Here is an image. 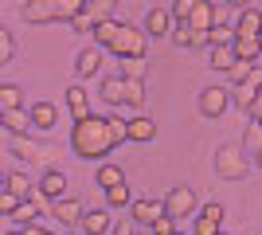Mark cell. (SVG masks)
<instances>
[{"mask_svg": "<svg viewBox=\"0 0 262 235\" xmlns=\"http://www.w3.org/2000/svg\"><path fill=\"white\" fill-rule=\"evenodd\" d=\"M231 106V87H208L200 90V114L204 118H223Z\"/></svg>", "mask_w": 262, "mask_h": 235, "instance_id": "6", "label": "cell"}, {"mask_svg": "<svg viewBox=\"0 0 262 235\" xmlns=\"http://www.w3.org/2000/svg\"><path fill=\"white\" fill-rule=\"evenodd\" d=\"M145 47H149V32H145V28H133V24H121V32L114 35V44H110L106 51L118 55V59H145Z\"/></svg>", "mask_w": 262, "mask_h": 235, "instance_id": "2", "label": "cell"}, {"mask_svg": "<svg viewBox=\"0 0 262 235\" xmlns=\"http://www.w3.org/2000/svg\"><path fill=\"white\" fill-rule=\"evenodd\" d=\"M161 216H164V204H157V200H133L129 204V220L137 227H153Z\"/></svg>", "mask_w": 262, "mask_h": 235, "instance_id": "12", "label": "cell"}, {"mask_svg": "<svg viewBox=\"0 0 262 235\" xmlns=\"http://www.w3.org/2000/svg\"><path fill=\"white\" fill-rule=\"evenodd\" d=\"M71 28H75V32H94V28H98V16H94L90 8H82L75 20H71Z\"/></svg>", "mask_w": 262, "mask_h": 235, "instance_id": "34", "label": "cell"}, {"mask_svg": "<svg viewBox=\"0 0 262 235\" xmlns=\"http://www.w3.org/2000/svg\"><path fill=\"white\" fill-rule=\"evenodd\" d=\"M176 224H180V220H176V216H168V212H164L161 220H157V224L149 227V231H153V235H172V231H180V227H176Z\"/></svg>", "mask_w": 262, "mask_h": 235, "instance_id": "40", "label": "cell"}, {"mask_svg": "<svg viewBox=\"0 0 262 235\" xmlns=\"http://www.w3.org/2000/svg\"><path fill=\"white\" fill-rule=\"evenodd\" d=\"M28 114H32V125H35V130H43V134L55 130V122H59V106H55V102H32V110H28Z\"/></svg>", "mask_w": 262, "mask_h": 235, "instance_id": "14", "label": "cell"}, {"mask_svg": "<svg viewBox=\"0 0 262 235\" xmlns=\"http://www.w3.org/2000/svg\"><path fill=\"white\" fill-rule=\"evenodd\" d=\"M129 235H153V231H149V227H133Z\"/></svg>", "mask_w": 262, "mask_h": 235, "instance_id": "44", "label": "cell"}, {"mask_svg": "<svg viewBox=\"0 0 262 235\" xmlns=\"http://www.w3.org/2000/svg\"><path fill=\"white\" fill-rule=\"evenodd\" d=\"M219 235H227V231H219Z\"/></svg>", "mask_w": 262, "mask_h": 235, "instance_id": "48", "label": "cell"}, {"mask_svg": "<svg viewBox=\"0 0 262 235\" xmlns=\"http://www.w3.org/2000/svg\"><path fill=\"white\" fill-rule=\"evenodd\" d=\"M4 188L16 192L20 200H32V196H39V184H32L24 173H8V177H4Z\"/></svg>", "mask_w": 262, "mask_h": 235, "instance_id": "23", "label": "cell"}, {"mask_svg": "<svg viewBox=\"0 0 262 235\" xmlns=\"http://www.w3.org/2000/svg\"><path fill=\"white\" fill-rule=\"evenodd\" d=\"M133 204V192H129V180L125 184H118V188L106 192V208H129Z\"/></svg>", "mask_w": 262, "mask_h": 235, "instance_id": "31", "label": "cell"}, {"mask_svg": "<svg viewBox=\"0 0 262 235\" xmlns=\"http://www.w3.org/2000/svg\"><path fill=\"white\" fill-rule=\"evenodd\" d=\"M94 184H98L102 192L118 188V184H125V168L110 165V161H102V165H98V173H94Z\"/></svg>", "mask_w": 262, "mask_h": 235, "instance_id": "19", "label": "cell"}, {"mask_svg": "<svg viewBox=\"0 0 262 235\" xmlns=\"http://www.w3.org/2000/svg\"><path fill=\"white\" fill-rule=\"evenodd\" d=\"M262 94V67H254L247 78H239V82H231V102L239 106L243 114H251L254 98Z\"/></svg>", "mask_w": 262, "mask_h": 235, "instance_id": "4", "label": "cell"}, {"mask_svg": "<svg viewBox=\"0 0 262 235\" xmlns=\"http://www.w3.org/2000/svg\"><path fill=\"white\" fill-rule=\"evenodd\" d=\"M35 184H39V196H43V200H63L67 196V184H71V177H67L63 168H43V177L35 180Z\"/></svg>", "mask_w": 262, "mask_h": 235, "instance_id": "7", "label": "cell"}, {"mask_svg": "<svg viewBox=\"0 0 262 235\" xmlns=\"http://www.w3.org/2000/svg\"><path fill=\"white\" fill-rule=\"evenodd\" d=\"M121 78H145V59H118Z\"/></svg>", "mask_w": 262, "mask_h": 235, "instance_id": "37", "label": "cell"}, {"mask_svg": "<svg viewBox=\"0 0 262 235\" xmlns=\"http://www.w3.org/2000/svg\"><path fill=\"white\" fill-rule=\"evenodd\" d=\"M86 8V0H55V20H63V24H71L78 16V12Z\"/></svg>", "mask_w": 262, "mask_h": 235, "instance_id": "29", "label": "cell"}, {"mask_svg": "<svg viewBox=\"0 0 262 235\" xmlns=\"http://www.w3.org/2000/svg\"><path fill=\"white\" fill-rule=\"evenodd\" d=\"M12 59H16V39L8 28H0V63H12Z\"/></svg>", "mask_w": 262, "mask_h": 235, "instance_id": "35", "label": "cell"}, {"mask_svg": "<svg viewBox=\"0 0 262 235\" xmlns=\"http://www.w3.org/2000/svg\"><path fill=\"white\" fill-rule=\"evenodd\" d=\"M24 20L28 24H55V0H28L24 4Z\"/></svg>", "mask_w": 262, "mask_h": 235, "instance_id": "15", "label": "cell"}, {"mask_svg": "<svg viewBox=\"0 0 262 235\" xmlns=\"http://www.w3.org/2000/svg\"><path fill=\"white\" fill-rule=\"evenodd\" d=\"M172 235H192V231H172Z\"/></svg>", "mask_w": 262, "mask_h": 235, "instance_id": "47", "label": "cell"}, {"mask_svg": "<svg viewBox=\"0 0 262 235\" xmlns=\"http://www.w3.org/2000/svg\"><path fill=\"white\" fill-rule=\"evenodd\" d=\"M219 231H223L219 220H211V216H204V212L192 216V235H219Z\"/></svg>", "mask_w": 262, "mask_h": 235, "instance_id": "30", "label": "cell"}, {"mask_svg": "<svg viewBox=\"0 0 262 235\" xmlns=\"http://www.w3.org/2000/svg\"><path fill=\"white\" fill-rule=\"evenodd\" d=\"M39 212H43V208H39V196H32V200H24L20 208H16V216H12V220H16L20 227H32L35 220H39Z\"/></svg>", "mask_w": 262, "mask_h": 235, "instance_id": "25", "label": "cell"}, {"mask_svg": "<svg viewBox=\"0 0 262 235\" xmlns=\"http://www.w3.org/2000/svg\"><path fill=\"white\" fill-rule=\"evenodd\" d=\"M118 32H121V20H114V16H110V20H102L98 28H94V44H98V47H110Z\"/></svg>", "mask_w": 262, "mask_h": 235, "instance_id": "28", "label": "cell"}, {"mask_svg": "<svg viewBox=\"0 0 262 235\" xmlns=\"http://www.w3.org/2000/svg\"><path fill=\"white\" fill-rule=\"evenodd\" d=\"M196 4H200V0H176V4H172V16H176V24H188V20H192Z\"/></svg>", "mask_w": 262, "mask_h": 235, "instance_id": "39", "label": "cell"}, {"mask_svg": "<svg viewBox=\"0 0 262 235\" xmlns=\"http://www.w3.org/2000/svg\"><path fill=\"white\" fill-rule=\"evenodd\" d=\"M251 118H254V122H262V94L254 98V106H251Z\"/></svg>", "mask_w": 262, "mask_h": 235, "instance_id": "42", "label": "cell"}, {"mask_svg": "<svg viewBox=\"0 0 262 235\" xmlns=\"http://www.w3.org/2000/svg\"><path fill=\"white\" fill-rule=\"evenodd\" d=\"M168 39H172L176 47H196V28H192V24H176Z\"/></svg>", "mask_w": 262, "mask_h": 235, "instance_id": "32", "label": "cell"}, {"mask_svg": "<svg viewBox=\"0 0 262 235\" xmlns=\"http://www.w3.org/2000/svg\"><path fill=\"white\" fill-rule=\"evenodd\" d=\"M4 235H28V231H24V227H12V231H4Z\"/></svg>", "mask_w": 262, "mask_h": 235, "instance_id": "45", "label": "cell"}, {"mask_svg": "<svg viewBox=\"0 0 262 235\" xmlns=\"http://www.w3.org/2000/svg\"><path fill=\"white\" fill-rule=\"evenodd\" d=\"M0 125H4L8 134H32L35 130L32 114H24V110H0Z\"/></svg>", "mask_w": 262, "mask_h": 235, "instance_id": "20", "label": "cell"}, {"mask_svg": "<svg viewBox=\"0 0 262 235\" xmlns=\"http://www.w3.org/2000/svg\"><path fill=\"white\" fill-rule=\"evenodd\" d=\"M164 212L168 216H176V220H188V216H196L200 212V200H196V192L188 188V184H176L168 196H164Z\"/></svg>", "mask_w": 262, "mask_h": 235, "instance_id": "5", "label": "cell"}, {"mask_svg": "<svg viewBox=\"0 0 262 235\" xmlns=\"http://www.w3.org/2000/svg\"><path fill=\"white\" fill-rule=\"evenodd\" d=\"M254 165H258V168H262V149H258V153H254Z\"/></svg>", "mask_w": 262, "mask_h": 235, "instance_id": "46", "label": "cell"}, {"mask_svg": "<svg viewBox=\"0 0 262 235\" xmlns=\"http://www.w3.org/2000/svg\"><path fill=\"white\" fill-rule=\"evenodd\" d=\"M125 118H114V114H90L82 122L71 125V149L75 157L82 161H106L121 141H129L125 137Z\"/></svg>", "mask_w": 262, "mask_h": 235, "instance_id": "1", "label": "cell"}, {"mask_svg": "<svg viewBox=\"0 0 262 235\" xmlns=\"http://www.w3.org/2000/svg\"><path fill=\"white\" fill-rule=\"evenodd\" d=\"M172 28H176L172 8H149V12H145V32L153 35V39H164V35H172Z\"/></svg>", "mask_w": 262, "mask_h": 235, "instance_id": "9", "label": "cell"}, {"mask_svg": "<svg viewBox=\"0 0 262 235\" xmlns=\"http://www.w3.org/2000/svg\"><path fill=\"white\" fill-rule=\"evenodd\" d=\"M67 114L75 118V122H82V118H90V98L82 87H67Z\"/></svg>", "mask_w": 262, "mask_h": 235, "instance_id": "16", "label": "cell"}, {"mask_svg": "<svg viewBox=\"0 0 262 235\" xmlns=\"http://www.w3.org/2000/svg\"><path fill=\"white\" fill-rule=\"evenodd\" d=\"M102 102L106 106H125V78L121 75H110V78H102Z\"/></svg>", "mask_w": 262, "mask_h": 235, "instance_id": "17", "label": "cell"}, {"mask_svg": "<svg viewBox=\"0 0 262 235\" xmlns=\"http://www.w3.org/2000/svg\"><path fill=\"white\" fill-rule=\"evenodd\" d=\"M243 145L251 149V157H254V153L262 149V122H254V118H251V125H247V134H243Z\"/></svg>", "mask_w": 262, "mask_h": 235, "instance_id": "33", "label": "cell"}, {"mask_svg": "<svg viewBox=\"0 0 262 235\" xmlns=\"http://www.w3.org/2000/svg\"><path fill=\"white\" fill-rule=\"evenodd\" d=\"M20 196L16 192H8V188H0V216H16V208H20Z\"/></svg>", "mask_w": 262, "mask_h": 235, "instance_id": "38", "label": "cell"}, {"mask_svg": "<svg viewBox=\"0 0 262 235\" xmlns=\"http://www.w3.org/2000/svg\"><path fill=\"white\" fill-rule=\"evenodd\" d=\"M125 137H129V141H153V137H157V122H153V118H129Z\"/></svg>", "mask_w": 262, "mask_h": 235, "instance_id": "24", "label": "cell"}, {"mask_svg": "<svg viewBox=\"0 0 262 235\" xmlns=\"http://www.w3.org/2000/svg\"><path fill=\"white\" fill-rule=\"evenodd\" d=\"M47 149H51V145L28 141V134H12V153L20 157V161H32V165H39V161H47Z\"/></svg>", "mask_w": 262, "mask_h": 235, "instance_id": "11", "label": "cell"}, {"mask_svg": "<svg viewBox=\"0 0 262 235\" xmlns=\"http://www.w3.org/2000/svg\"><path fill=\"white\" fill-rule=\"evenodd\" d=\"M251 173V161H247V153L235 145H219L215 149V177L219 180H243Z\"/></svg>", "mask_w": 262, "mask_h": 235, "instance_id": "3", "label": "cell"}, {"mask_svg": "<svg viewBox=\"0 0 262 235\" xmlns=\"http://www.w3.org/2000/svg\"><path fill=\"white\" fill-rule=\"evenodd\" d=\"M82 216H86V208L78 200H71V196H63V200H51V220L63 227H78L82 224Z\"/></svg>", "mask_w": 262, "mask_h": 235, "instance_id": "8", "label": "cell"}, {"mask_svg": "<svg viewBox=\"0 0 262 235\" xmlns=\"http://www.w3.org/2000/svg\"><path fill=\"white\" fill-rule=\"evenodd\" d=\"M200 212H204V216H211V220H219V224H223V216H227V208H223V204H204V208H200Z\"/></svg>", "mask_w": 262, "mask_h": 235, "instance_id": "41", "label": "cell"}, {"mask_svg": "<svg viewBox=\"0 0 262 235\" xmlns=\"http://www.w3.org/2000/svg\"><path fill=\"white\" fill-rule=\"evenodd\" d=\"M235 35H239V39H254V35H262V12L258 8H243L239 20H235Z\"/></svg>", "mask_w": 262, "mask_h": 235, "instance_id": "13", "label": "cell"}, {"mask_svg": "<svg viewBox=\"0 0 262 235\" xmlns=\"http://www.w3.org/2000/svg\"><path fill=\"white\" fill-rule=\"evenodd\" d=\"M125 106L129 110L145 106V78H125Z\"/></svg>", "mask_w": 262, "mask_h": 235, "instance_id": "26", "label": "cell"}, {"mask_svg": "<svg viewBox=\"0 0 262 235\" xmlns=\"http://www.w3.org/2000/svg\"><path fill=\"white\" fill-rule=\"evenodd\" d=\"M227 4H231V8H239V12H243V8H251V0H227Z\"/></svg>", "mask_w": 262, "mask_h": 235, "instance_id": "43", "label": "cell"}, {"mask_svg": "<svg viewBox=\"0 0 262 235\" xmlns=\"http://www.w3.org/2000/svg\"><path fill=\"white\" fill-rule=\"evenodd\" d=\"M102 51H106V47H98V44H94V47H86V51H78V59H75V71H78L82 78H90L94 71L102 67Z\"/></svg>", "mask_w": 262, "mask_h": 235, "instance_id": "22", "label": "cell"}, {"mask_svg": "<svg viewBox=\"0 0 262 235\" xmlns=\"http://www.w3.org/2000/svg\"><path fill=\"white\" fill-rule=\"evenodd\" d=\"M86 8L94 12V16H98V24H102V20H110V16H114L118 0H86Z\"/></svg>", "mask_w": 262, "mask_h": 235, "instance_id": "36", "label": "cell"}, {"mask_svg": "<svg viewBox=\"0 0 262 235\" xmlns=\"http://www.w3.org/2000/svg\"><path fill=\"white\" fill-rule=\"evenodd\" d=\"M78 231H82V235H110V231H114V216H110V208H90V212L82 216Z\"/></svg>", "mask_w": 262, "mask_h": 235, "instance_id": "10", "label": "cell"}, {"mask_svg": "<svg viewBox=\"0 0 262 235\" xmlns=\"http://www.w3.org/2000/svg\"><path fill=\"white\" fill-rule=\"evenodd\" d=\"M192 28H196V32H211V28H215L219 24V12H215V4H211V0H200L196 4V12H192Z\"/></svg>", "mask_w": 262, "mask_h": 235, "instance_id": "18", "label": "cell"}, {"mask_svg": "<svg viewBox=\"0 0 262 235\" xmlns=\"http://www.w3.org/2000/svg\"><path fill=\"white\" fill-rule=\"evenodd\" d=\"M208 63H211V71H219V75H231V71L239 67V55H235V47H211Z\"/></svg>", "mask_w": 262, "mask_h": 235, "instance_id": "21", "label": "cell"}, {"mask_svg": "<svg viewBox=\"0 0 262 235\" xmlns=\"http://www.w3.org/2000/svg\"><path fill=\"white\" fill-rule=\"evenodd\" d=\"M24 102V90L16 82H0V110H20Z\"/></svg>", "mask_w": 262, "mask_h": 235, "instance_id": "27", "label": "cell"}]
</instances>
